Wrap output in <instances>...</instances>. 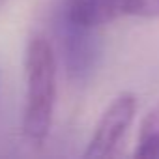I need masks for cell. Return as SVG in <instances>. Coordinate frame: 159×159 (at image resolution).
Masks as SVG:
<instances>
[{"label": "cell", "mask_w": 159, "mask_h": 159, "mask_svg": "<svg viewBox=\"0 0 159 159\" xmlns=\"http://www.w3.org/2000/svg\"><path fill=\"white\" fill-rule=\"evenodd\" d=\"M25 83L23 133L32 146L39 148L51 133L56 103V60L45 36H34L26 45Z\"/></svg>", "instance_id": "6da1fadb"}, {"label": "cell", "mask_w": 159, "mask_h": 159, "mask_svg": "<svg viewBox=\"0 0 159 159\" xmlns=\"http://www.w3.org/2000/svg\"><path fill=\"white\" fill-rule=\"evenodd\" d=\"M62 21L96 30L124 17H159V0H60Z\"/></svg>", "instance_id": "7a4b0ae2"}, {"label": "cell", "mask_w": 159, "mask_h": 159, "mask_svg": "<svg viewBox=\"0 0 159 159\" xmlns=\"http://www.w3.org/2000/svg\"><path fill=\"white\" fill-rule=\"evenodd\" d=\"M137 112V98L129 92L120 94L101 114L94 135L84 150V157L103 159L118 153Z\"/></svg>", "instance_id": "3957f363"}, {"label": "cell", "mask_w": 159, "mask_h": 159, "mask_svg": "<svg viewBox=\"0 0 159 159\" xmlns=\"http://www.w3.org/2000/svg\"><path fill=\"white\" fill-rule=\"evenodd\" d=\"M64 25V39H66V54H67V66L71 73L84 75L92 69L94 58H96V41L92 38L94 30L75 26L66 21Z\"/></svg>", "instance_id": "277c9868"}, {"label": "cell", "mask_w": 159, "mask_h": 159, "mask_svg": "<svg viewBox=\"0 0 159 159\" xmlns=\"http://www.w3.org/2000/svg\"><path fill=\"white\" fill-rule=\"evenodd\" d=\"M135 157L159 159V105H155L140 122Z\"/></svg>", "instance_id": "5b68a950"}]
</instances>
